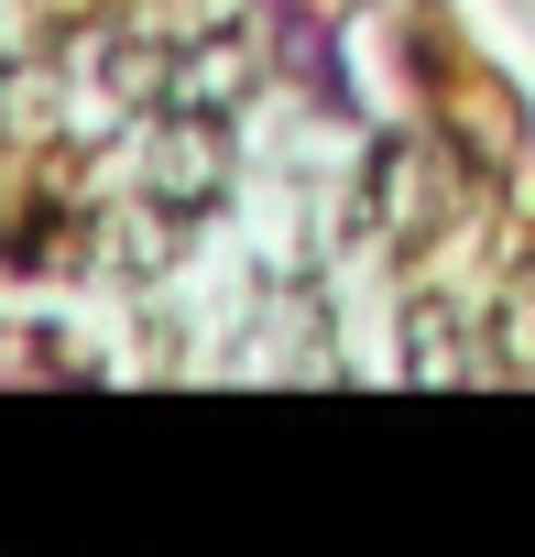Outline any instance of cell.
<instances>
[{
	"label": "cell",
	"mask_w": 535,
	"mask_h": 557,
	"mask_svg": "<svg viewBox=\"0 0 535 557\" xmlns=\"http://www.w3.org/2000/svg\"><path fill=\"white\" fill-rule=\"evenodd\" d=\"M219 175H229V153H219V132H208V121H175V132H164V153L142 164V186H153L164 208H208V197H219Z\"/></svg>",
	"instance_id": "obj_1"
},
{
	"label": "cell",
	"mask_w": 535,
	"mask_h": 557,
	"mask_svg": "<svg viewBox=\"0 0 535 557\" xmlns=\"http://www.w3.org/2000/svg\"><path fill=\"white\" fill-rule=\"evenodd\" d=\"M437 208H448V197H437L426 153H415V143H394V153H383V219H394L405 240H426V230H437Z\"/></svg>",
	"instance_id": "obj_2"
}]
</instances>
